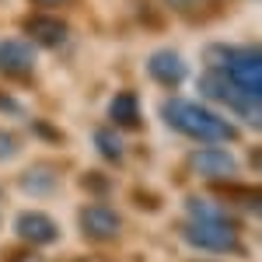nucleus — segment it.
<instances>
[{
  "label": "nucleus",
  "mask_w": 262,
  "mask_h": 262,
  "mask_svg": "<svg viewBox=\"0 0 262 262\" xmlns=\"http://www.w3.org/2000/svg\"><path fill=\"white\" fill-rule=\"evenodd\" d=\"M14 234L28 245H53L60 238V227L49 221L46 213H21L14 221Z\"/></svg>",
  "instance_id": "obj_7"
},
{
  "label": "nucleus",
  "mask_w": 262,
  "mask_h": 262,
  "mask_svg": "<svg viewBox=\"0 0 262 262\" xmlns=\"http://www.w3.org/2000/svg\"><path fill=\"white\" fill-rule=\"evenodd\" d=\"M252 164H255V168L262 171V150H252Z\"/></svg>",
  "instance_id": "obj_16"
},
{
  "label": "nucleus",
  "mask_w": 262,
  "mask_h": 262,
  "mask_svg": "<svg viewBox=\"0 0 262 262\" xmlns=\"http://www.w3.org/2000/svg\"><path fill=\"white\" fill-rule=\"evenodd\" d=\"M14 150H18V140H14L11 133H4V129H0V161H7Z\"/></svg>",
  "instance_id": "obj_15"
},
{
  "label": "nucleus",
  "mask_w": 262,
  "mask_h": 262,
  "mask_svg": "<svg viewBox=\"0 0 262 262\" xmlns=\"http://www.w3.org/2000/svg\"><path fill=\"white\" fill-rule=\"evenodd\" d=\"M164 119H168L171 129H179V133H185V137H192V140L210 143V147H217V143H231L234 137H238V129L224 119V116L210 112V108H203L200 101L171 98L168 105H164Z\"/></svg>",
  "instance_id": "obj_1"
},
{
  "label": "nucleus",
  "mask_w": 262,
  "mask_h": 262,
  "mask_svg": "<svg viewBox=\"0 0 262 262\" xmlns=\"http://www.w3.org/2000/svg\"><path fill=\"white\" fill-rule=\"evenodd\" d=\"M175 11H182V14H200V11H206L210 7V0H168Z\"/></svg>",
  "instance_id": "obj_14"
},
{
  "label": "nucleus",
  "mask_w": 262,
  "mask_h": 262,
  "mask_svg": "<svg viewBox=\"0 0 262 262\" xmlns=\"http://www.w3.org/2000/svg\"><path fill=\"white\" fill-rule=\"evenodd\" d=\"M35 67V49L21 39H4L0 42V74L7 77H28Z\"/></svg>",
  "instance_id": "obj_5"
},
{
  "label": "nucleus",
  "mask_w": 262,
  "mask_h": 262,
  "mask_svg": "<svg viewBox=\"0 0 262 262\" xmlns=\"http://www.w3.org/2000/svg\"><path fill=\"white\" fill-rule=\"evenodd\" d=\"M147 70H150V77L158 84H182L185 81V74H189V67L182 60L175 49H161V53H154L150 60H147Z\"/></svg>",
  "instance_id": "obj_8"
},
{
  "label": "nucleus",
  "mask_w": 262,
  "mask_h": 262,
  "mask_svg": "<svg viewBox=\"0 0 262 262\" xmlns=\"http://www.w3.org/2000/svg\"><path fill=\"white\" fill-rule=\"evenodd\" d=\"M95 147L101 150V158L122 161V137L116 133V129H98V133H95Z\"/></svg>",
  "instance_id": "obj_12"
},
{
  "label": "nucleus",
  "mask_w": 262,
  "mask_h": 262,
  "mask_svg": "<svg viewBox=\"0 0 262 262\" xmlns=\"http://www.w3.org/2000/svg\"><path fill=\"white\" fill-rule=\"evenodd\" d=\"M189 164H192V171H200L203 179H213V182L238 171V161L227 150H221V147H203V150H196L189 158Z\"/></svg>",
  "instance_id": "obj_6"
},
{
  "label": "nucleus",
  "mask_w": 262,
  "mask_h": 262,
  "mask_svg": "<svg viewBox=\"0 0 262 262\" xmlns=\"http://www.w3.org/2000/svg\"><path fill=\"white\" fill-rule=\"evenodd\" d=\"M21 185H25L28 192H49V189L56 185V171H53V168H46V164H39V168L25 171Z\"/></svg>",
  "instance_id": "obj_11"
},
{
  "label": "nucleus",
  "mask_w": 262,
  "mask_h": 262,
  "mask_svg": "<svg viewBox=\"0 0 262 262\" xmlns=\"http://www.w3.org/2000/svg\"><path fill=\"white\" fill-rule=\"evenodd\" d=\"M185 242L203 252H234L238 248V227L234 221H189Z\"/></svg>",
  "instance_id": "obj_3"
},
{
  "label": "nucleus",
  "mask_w": 262,
  "mask_h": 262,
  "mask_svg": "<svg viewBox=\"0 0 262 262\" xmlns=\"http://www.w3.org/2000/svg\"><path fill=\"white\" fill-rule=\"evenodd\" d=\"M234 200L242 203L245 210H252V213L262 217V189H242V192H234Z\"/></svg>",
  "instance_id": "obj_13"
},
{
  "label": "nucleus",
  "mask_w": 262,
  "mask_h": 262,
  "mask_svg": "<svg viewBox=\"0 0 262 262\" xmlns=\"http://www.w3.org/2000/svg\"><path fill=\"white\" fill-rule=\"evenodd\" d=\"M25 32H28V39H35L39 46H63L67 35H70V28L60 18H46V14L28 18L25 21Z\"/></svg>",
  "instance_id": "obj_9"
},
{
  "label": "nucleus",
  "mask_w": 262,
  "mask_h": 262,
  "mask_svg": "<svg viewBox=\"0 0 262 262\" xmlns=\"http://www.w3.org/2000/svg\"><path fill=\"white\" fill-rule=\"evenodd\" d=\"M35 4H46V7H56V4H67V0H35Z\"/></svg>",
  "instance_id": "obj_17"
},
{
  "label": "nucleus",
  "mask_w": 262,
  "mask_h": 262,
  "mask_svg": "<svg viewBox=\"0 0 262 262\" xmlns=\"http://www.w3.org/2000/svg\"><path fill=\"white\" fill-rule=\"evenodd\" d=\"M81 227L84 234L91 238V242H108V238H116L122 231V221L116 210H108V206H84L81 210Z\"/></svg>",
  "instance_id": "obj_4"
},
{
  "label": "nucleus",
  "mask_w": 262,
  "mask_h": 262,
  "mask_svg": "<svg viewBox=\"0 0 262 262\" xmlns=\"http://www.w3.org/2000/svg\"><path fill=\"white\" fill-rule=\"evenodd\" d=\"M108 119L116 122V126L137 129L140 126V101H137V95H129V91L116 95V101L108 105Z\"/></svg>",
  "instance_id": "obj_10"
},
{
  "label": "nucleus",
  "mask_w": 262,
  "mask_h": 262,
  "mask_svg": "<svg viewBox=\"0 0 262 262\" xmlns=\"http://www.w3.org/2000/svg\"><path fill=\"white\" fill-rule=\"evenodd\" d=\"M210 63L231 84H238L242 91L262 98V49H242V46L217 49V53H210Z\"/></svg>",
  "instance_id": "obj_2"
}]
</instances>
